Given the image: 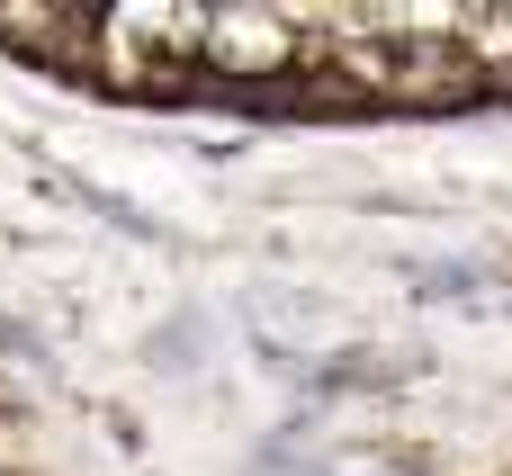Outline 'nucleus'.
I'll return each mask as SVG.
<instances>
[{
  "label": "nucleus",
  "mask_w": 512,
  "mask_h": 476,
  "mask_svg": "<svg viewBox=\"0 0 512 476\" xmlns=\"http://www.w3.org/2000/svg\"><path fill=\"white\" fill-rule=\"evenodd\" d=\"M63 63H99V81H171V90H243V99H477L512 90V18L441 9H216V18H63L9 27Z\"/></svg>",
  "instance_id": "1"
}]
</instances>
